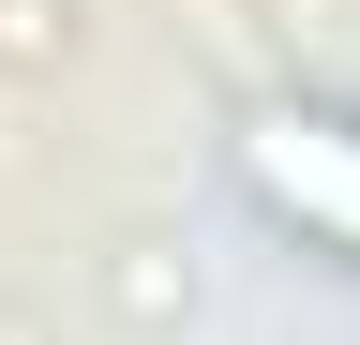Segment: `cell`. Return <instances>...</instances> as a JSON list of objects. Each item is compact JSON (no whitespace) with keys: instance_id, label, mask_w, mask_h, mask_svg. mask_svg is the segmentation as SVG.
Returning <instances> with one entry per match:
<instances>
[{"instance_id":"cell-1","label":"cell","mask_w":360,"mask_h":345,"mask_svg":"<svg viewBox=\"0 0 360 345\" xmlns=\"http://www.w3.org/2000/svg\"><path fill=\"white\" fill-rule=\"evenodd\" d=\"M240 165L300 210V226L360 240V136H345V120H255V136H240Z\"/></svg>"}]
</instances>
